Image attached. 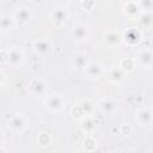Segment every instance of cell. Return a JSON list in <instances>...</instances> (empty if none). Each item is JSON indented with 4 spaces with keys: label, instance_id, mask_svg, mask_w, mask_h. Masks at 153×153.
Returning <instances> with one entry per match:
<instances>
[{
    "label": "cell",
    "instance_id": "1",
    "mask_svg": "<svg viewBox=\"0 0 153 153\" xmlns=\"http://www.w3.org/2000/svg\"><path fill=\"white\" fill-rule=\"evenodd\" d=\"M66 98L61 94V93H57V92H50V93H47L44 96V100H43V104H44V108L47 111L51 112V114H57V112H61L65 106H66Z\"/></svg>",
    "mask_w": 153,
    "mask_h": 153
},
{
    "label": "cell",
    "instance_id": "2",
    "mask_svg": "<svg viewBox=\"0 0 153 153\" xmlns=\"http://www.w3.org/2000/svg\"><path fill=\"white\" fill-rule=\"evenodd\" d=\"M71 18V11L65 5H57L49 12V20L54 26H63Z\"/></svg>",
    "mask_w": 153,
    "mask_h": 153
},
{
    "label": "cell",
    "instance_id": "3",
    "mask_svg": "<svg viewBox=\"0 0 153 153\" xmlns=\"http://www.w3.org/2000/svg\"><path fill=\"white\" fill-rule=\"evenodd\" d=\"M90 25L85 22H75L69 30V36L75 43H84L90 38Z\"/></svg>",
    "mask_w": 153,
    "mask_h": 153
},
{
    "label": "cell",
    "instance_id": "4",
    "mask_svg": "<svg viewBox=\"0 0 153 153\" xmlns=\"http://www.w3.org/2000/svg\"><path fill=\"white\" fill-rule=\"evenodd\" d=\"M29 116L22 112L14 114L13 116H11L7 121V127L10 129V131L14 133V134H22L24 133L27 127H29Z\"/></svg>",
    "mask_w": 153,
    "mask_h": 153
},
{
    "label": "cell",
    "instance_id": "5",
    "mask_svg": "<svg viewBox=\"0 0 153 153\" xmlns=\"http://www.w3.org/2000/svg\"><path fill=\"white\" fill-rule=\"evenodd\" d=\"M25 62V53L22 47L12 45L7 49V65L12 68H19Z\"/></svg>",
    "mask_w": 153,
    "mask_h": 153
},
{
    "label": "cell",
    "instance_id": "6",
    "mask_svg": "<svg viewBox=\"0 0 153 153\" xmlns=\"http://www.w3.org/2000/svg\"><path fill=\"white\" fill-rule=\"evenodd\" d=\"M105 74V68L99 61H90V63L84 69V75L87 80L96 81L99 80Z\"/></svg>",
    "mask_w": 153,
    "mask_h": 153
},
{
    "label": "cell",
    "instance_id": "7",
    "mask_svg": "<svg viewBox=\"0 0 153 153\" xmlns=\"http://www.w3.org/2000/svg\"><path fill=\"white\" fill-rule=\"evenodd\" d=\"M48 87H49V85L45 81V79L39 78V76L32 78L27 84V91L35 97L45 96L48 93Z\"/></svg>",
    "mask_w": 153,
    "mask_h": 153
},
{
    "label": "cell",
    "instance_id": "8",
    "mask_svg": "<svg viewBox=\"0 0 153 153\" xmlns=\"http://www.w3.org/2000/svg\"><path fill=\"white\" fill-rule=\"evenodd\" d=\"M136 65L141 68H151L153 66V49L151 48H141L137 50L135 55Z\"/></svg>",
    "mask_w": 153,
    "mask_h": 153
},
{
    "label": "cell",
    "instance_id": "9",
    "mask_svg": "<svg viewBox=\"0 0 153 153\" xmlns=\"http://www.w3.org/2000/svg\"><path fill=\"white\" fill-rule=\"evenodd\" d=\"M136 123L141 127H148L153 124V108L141 106L135 112Z\"/></svg>",
    "mask_w": 153,
    "mask_h": 153
},
{
    "label": "cell",
    "instance_id": "10",
    "mask_svg": "<svg viewBox=\"0 0 153 153\" xmlns=\"http://www.w3.org/2000/svg\"><path fill=\"white\" fill-rule=\"evenodd\" d=\"M13 16H14V18H16L18 25H25V24L30 23L31 19H32V17H33L32 10H31L29 6H26V5H20V6H18V7L14 10Z\"/></svg>",
    "mask_w": 153,
    "mask_h": 153
},
{
    "label": "cell",
    "instance_id": "11",
    "mask_svg": "<svg viewBox=\"0 0 153 153\" xmlns=\"http://www.w3.org/2000/svg\"><path fill=\"white\" fill-rule=\"evenodd\" d=\"M97 105H98V109H99V111L102 114H104V115H114L116 112V110H117L118 103L114 97L106 96V97L102 98L98 102Z\"/></svg>",
    "mask_w": 153,
    "mask_h": 153
},
{
    "label": "cell",
    "instance_id": "12",
    "mask_svg": "<svg viewBox=\"0 0 153 153\" xmlns=\"http://www.w3.org/2000/svg\"><path fill=\"white\" fill-rule=\"evenodd\" d=\"M122 38L128 45H137L141 42V30L139 27H128L123 32Z\"/></svg>",
    "mask_w": 153,
    "mask_h": 153
},
{
    "label": "cell",
    "instance_id": "13",
    "mask_svg": "<svg viewBox=\"0 0 153 153\" xmlns=\"http://www.w3.org/2000/svg\"><path fill=\"white\" fill-rule=\"evenodd\" d=\"M90 61H91V59H90L88 54L79 51V53H75L72 55L71 66L76 71H84L86 68V66L90 63Z\"/></svg>",
    "mask_w": 153,
    "mask_h": 153
},
{
    "label": "cell",
    "instance_id": "14",
    "mask_svg": "<svg viewBox=\"0 0 153 153\" xmlns=\"http://www.w3.org/2000/svg\"><path fill=\"white\" fill-rule=\"evenodd\" d=\"M51 48H53V44H51L50 39L47 37H41L33 42V49H35L36 54H38L39 56L49 55L51 51Z\"/></svg>",
    "mask_w": 153,
    "mask_h": 153
},
{
    "label": "cell",
    "instance_id": "15",
    "mask_svg": "<svg viewBox=\"0 0 153 153\" xmlns=\"http://www.w3.org/2000/svg\"><path fill=\"white\" fill-rule=\"evenodd\" d=\"M17 20L12 14L10 13H2L1 14V18H0V29H1V32L2 33H6V32H10L12 30L16 29L17 26Z\"/></svg>",
    "mask_w": 153,
    "mask_h": 153
},
{
    "label": "cell",
    "instance_id": "16",
    "mask_svg": "<svg viewBox=\"0 0 153 153\" xmlns=\"http://www.w3.org/2000/svg\"><path fill=\"white\" fill-rule=\"evenodd\" d=\"M122 35L120 32H117L116 30H108L105 33H104V37H103V41L104 43L109 47V48H116L121 44L122 42Z\"/></svg>",
    "mask_w": 153,
    "mask_h": 153
},
{
    "label": "cell",
    "instance_id": "17",
    "mask_svg": "<svg viewBox=\"0 0 153 153\" xmlns=\"http://www.w3.org/2000/svg\"><path fill=\"white\" fill-rule=\"evenodd\" d=\"M126 72L118 66V67H114V68H111L109 72H108V79H109V81L111 82V84H114V85H120V84H122L124 80H126Z\"/></svg>",
    "mask_w": 153,
    "mask_h": 153
},
{
    "label": "cell",
    "instance_id": "18",
    "mask_svg": "<svg viewBox=\"0 0 153 153\" xmlns=\"http://www.w3.org/2000/svg\"><path fill=\"white\" fill-rule=\"evenodd\" d=\"M97 121L91 116V115H86L84 116L81 120H79V126L80 129L86 133V134H92L96 129H97Z\"/></svg>",
    "mask_w": 153,
    "mask_h": 153
},
{
    "label": "cell",
    "instance_id": "19",
    "mask_svg": "<svg viewBox=\"0 0 153 153\" xmlns=\"http://www.w3.org/2000/svg\"><path fill=\"white\" fill-rule=\"evenodd\" d=\"M137 27L140 30L153 29V12H141L137 17Z\"/></svg>",
    "mask_w": 153,
    "mask_h": 153
},
{
    "label": "cell",
    "instance_id": "20",
    "mask_svg": "<svg viewBox=\"0 0 153 153\" xmlns=\"http://www.w3.org/2000/svg\"><path fill=\"white\" fill-rule=\"evenodd\" d=\"M123 12L128 17H136V16H139L141 13V11H140V8L137 6L136 0H134V1H127L124 4V6H123Z\"/></svg>",
    "mask_w": 153,
    "mask_h": 153
},
{
    "label": "cell",
    "instance_id": "21",
    "mask_svg": "<svg viewBox=\"0 0 153 153\" xmlns=\"http://www.w3.org/2000/svg\"><path fill=\"white\" fill-rule=\"evenodd\" d=\"M120 67L126 72V73H129L131 71L135 69L136 67V61H135V57H130V56H127L124 59H122L120 61Z\"/></svg>",
    "mask_w": 153,
    "mask_h": 153
},
{
    "label": "cell",
    "instance_id": "22",
    "mask_svg": "<svg viewBox=\"0 0 153 153\" xmlns=\"http://www.w3.org/2000/svg\"><path fill=\"white\" fill-rule=\"evenodd\" d=\"M76 104L80 106V109L82 110V112H84L85 115H92V112H93V110H94V103H93L91 99L84 98V99H80Z\"/></svg>",
    "mask_w": 153,
    "mask_h": 153
},
{
    "label": "cell",
    "instance_id": "23",
    "mask_svg": "<svg viewBox=\"0 0 153 153\" xmlns=\"http://www.w3.org/2000/svg\"><path fill=\"white\" fill-rule=\"evenodd\" d=\"M141 12H153V0H136Z\"/></svg>",
    "mask_w": 153,
    "mask_h": 153
},
{
    "label": "cell",
    "instance_id": "24",
    "mask_svg": "<svg viewBox=\"0 0 153 153\" xmlns=\"http://www.w3.org/2000/svg\"><path fill=\"white\" fill-rule=\"evenodd\" d=\"M97 147V142L92 136H87L82 142V148L85 151H93Z\"/></svg>",
    "mask_w": 153,
    "mask_h": 153
},
{
    "label": "cell",
    "instance_id": "25",
    "mask_svg": "<svg viewBox=\"0 0 153 153\" xmlns=\"http://www.w3.org/2000/svg\"><path fill=\"white\" fill-rule=\"evenodd\" d=\"M69 114H71V116L74 118V120H81L84 116H86L84 112H82V110L80 109V106L78 105V104H75L74 106H72L71 108V111H69Z\"/></svg>",
    "mask_w": 153,
    "mask_h": 153
},
{
    "label": "cell",
    "instance_id": "26",
    "mask_svg": "<svg viewBox=\"0 0 153 153\" xmlns=\"http://www.w3.org/2000/svg\"><path fill=\"white\" fill-rule=\"evenodd\" d=\"M38 142L42 145V146H47L50 143V136L47 134V133H42L38 137Z\"/></svg>",
    "mask_w": 153,
    "mask_h": 153
},
{
    "label": "cell",
    "instance_id": "27",
    "mask_svg": "<svg viewBox=\"0 0 153 153\" xmlns=\"http://www.w3.org/2000/svg\"><path fill=\"white\" fill-rule=\"evenodd\" d=\"M0 75H1V82H0V85L4 86V85H5V80H6V73H5L4 69L0 71Z\"/></svg>",
    "mask_w": 153,
    "mask_h": 153
},
{
    "label": "cell",
    "instance_id": "28",
    "mask_svg": "<svg viewBox=\"0 0 153 153\" xmlns=\"http://www.w3.org/2000/svg\"><path fill=\"white\" fill-rule=\"evenodd\" d=\"M79 1H81V2H82V1H87V0H79Z\"/></svg>",
    "mask_w": 153,
    "mask_h": 153
}]
</instances>
